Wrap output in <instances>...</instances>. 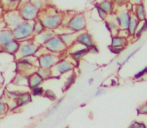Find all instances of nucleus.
Masks as SVG:
<instances>
[{"label":"nucleus","mask_w":147,"mask_h":128,"mask_svg":"<svg viewBox=\"0 0 147 128\" xmlns=\"http://www.w3.org/2000/svg\"><path fill=\"white\" fill-rule=\"evenodd\" d=\"M63 101V98H60L58 101H57L56 103H55L54 105H52V107L50 108V110H48V113H47V115H52L53 113L55 112V111L57 110V109L60 107V105H61V102Z\"/></svg>","instance_id":"72a5a7b5"},{"label":"nucleus","mask_w":147,"mask_h":128,"mask_svg":"<svg viewBox=\"0 0 147 128\" xmlns=\"http://www.w3.org/2000/svg\"><path fill=\"white\" fill-rule=\"evenodd\" d=\"M17 10L23 21H33L39 18V15H40V10L35 7L31 2L19 4Z\"/></svg>","instance_id":"20e7f679"},{"label":"nucleus","mask_w":147,"mask_h":128,"mask_svg":"<svg viewBox=\"0 0 147 128\" xmlns=\"http://www.w3.org/2000/svg\"><path fill=\"white\" fill-rule=\"evenodd\" d=\"M20 47V42L16 39H13V40L9 41L8 43H6L3 46L4 49V53H7L9 55H12V56H15L16 53L18 52Z\"/></svg>","instance_id":"2eb2a0df"},{"label":"nucleus","mask_w":147,"mask_h":128,"mask_svg":"<svg viewBox=\"0 0 147 128\" xmlns=\"http://www.w3.org/2000/svg\"><path fill=\"white\" fill-rule=\"evenodd\" d=\"M43 96H45L47 99L51 101H55L57 99V96L52 90H44V93H43Z\"/></svg>","instance_id":"473e14b6"},{"label":"nucleus","mask_w":147,"mask_h":128,"mask_svg":"<svg viewBox=\"0 0 147 128\" xmlns=\"http://www.w3.org/2000/svg\"><path fill=\"white\" fill-rule=\"evenodd\" d=\"M96 4L103 11L106 12L108 15L109 14H112L115 11V9H116V6H115V4L111 0H101L100 2H98Z\"/></svg>","instance_id":"6ab92c4d"},{"label":"nucleus","mask_w":147,"mask_h":128,"mask_svg":"<svg viewBox=\"0 0 147 128\" xmlns=\"http://www.w3.org/2000/svg\"><path fill=\"white\" fill-rule=\"evenodd\" d=\"M89 52V49L87 47H83L82 46L81 48L77 49V50H74L73 52L70 53V55H71L72 59H74L75 61H79L81 58H83L84 56H85L86 54Z\"/></svg>","instance_id":"5701e85b"},{"label":"nucleus","mask_w":147,"mask_h":128,"mask_svg":"<svg viewBox=\"0 0 147 128\" xmlns=\"http://www.w3.org/2000/svg\"><path fill=\"white\" fill-rule=\"evenodd\" d=\"M105 21V27L107 28L109 32H114L118 30V25L117 22L115 20V17L112 15V14H109L108 17L104 20Z\"/></svg>","instance_id":"4be33fe9"},{"label":"nucleus","mask_w":147,"mask_h":128,"mask_svg":"<svg viewBox=\"0 0 147 128\" xmlns=\"http://www.w3.org/2000/svg\"><path fill=\"white\" fill-rule=\"evenodd\" d=\"M15 105L14 107L18 108V107L24 106V105H27L32 101V95H31L30 92H21L20 95L15 99Z\"/></svg>","instance_id":"dca6fc26"},{"label":"nucleus","mask_w":147,"mask_h":128,"mask_svg":"<svg viewBox=\"0 0 147 128\" xmlns=\"http://www.w3.org/2000/svg\"><path fill=\"white\" fill-rule=\"evenodd\" d=\"M74 65L72 62H70L67 59H59L57 63L51 68V72H52V76L56 77L60 76L62 74H65L67 72L71 71L73 69Z\"/></svg>","instance_id":"9d476101"},{"label":"nucleus","mask_w":147,"mask_h":128,"mask_svg":"<svg viewBox=\"0 0 147 128\" xmlns=\"http://www.w3.org/2000/svg\"><path fill=\"white\" fill-rule=\"evenodd\" d=\"M89 52H92V53H98V48H97L96 45L93 44L92 46L89 47Z\"/></svg>","instance_id":"4c0bfd02"},{"label":"nucleus","mask_w":147,"mask_h":128,"mask_svg":"<svg viewBox=\"0 0 147 128\" xmlns=\"http://www.w3.org/2000/svg\"><path fill=\"white\" fill-rule=\"evenodd\" d=\"M75 82V76L74 75H70L69 77L66 79L65 81V84H64V89H68V88L70 87V86L72 85V84Z\"/></svg>","instance_id":"f704fd0d"},{"label":"nucleus","mask_w":147,"mask_h":128,"mask_svg":"<svg viewBox=\"0 0 147 128\" xmlns=\"http://www.w3.org/2000/svg\"><path fill=\"white\" fill-rule=\"evenodd\" d=\"M30 2L36 8H38L40 11L46 7V2H45V0H30Z\"/></svg>","instance_id":"c756f323"},{"label":"nucleus","mask_w":147,"mask_h":128,"mask_svg":"<svg viewBox=\"0 0 147 128\" xmlns=\"http://www.w3.org/2000/svg\"><path fill=\"white\" fill-rule=\"evenodd\" d=\"M20 93H21V92H19V91H9L7 93V95H8L7 97L9 99H11V100H15V99L20 95Z\"/></svg>","instance_id":"e433bc0d"},{"label":"nucleus","mask_w":147,"mask_h":128,"mask_svg":"<svg viewBox=\"0 0 147 128\" xmlns=\"http://www.w3.org/2000/svg\"><path fill=\"white\" fill-rule=\"evenodd\" d=\"M146 30H147V19L140 21L137 30H136V32L134 35H135L137 38H139V37H141V35L143 34L144 32H146Z\"/></svg>","instance_id":"bb28decb"},{"label":"nucleus","mask_w":147,"mask_h":128,"mask_svg":"<svg viewBox=\"0 0 147 128\" xmlns=\"http://www.w3.org/2000/svg\"><path fill=\"white\" fill-rule=\"evenodd\" d=\"M59 59L60 58H59L58 54L45 51V52L41 53L40 55H38V56L36 57L37 67L51 69V68L57 63V61H58Z\"/></svg>","instance_id":"423d86ee"},{"label":"nucleus","mask_w":147,"mask_h":128,"mask_svg":"<svg viewBox=\"0 0 147 128\" xmlns=\"http://www.w3.org/2000/svg\"><path fill=\"white\" fill-rule=\"evenodd\" d=\"M75 43L76 44L81 45V46H83V47H87V48H89V47L94 44V42H93V37L91 36V34L88 32H79V34L76 35Z\"/></svg>","instance_id":"ddd939ff"},{"label":"nucleus","mask_w":147,"mask_h":128,"mask_svg":"<svg viewBox=\"0 0 147 128\" xmlns=\"http://www.w3.org/2000/svg\"><path fill=\"white\" fill-rule=\"evenodd\" d=\"M94 7H95V10L97 11V15L99 16V18H100L101 20H105L107 17H108V14H107L105 11H103V10L101 9V8L99 7L97 4H95Z\"/></svg>","instance_id":"2f4dec72"},{"label":"nucleus","mask_w":147,"mask_h":128,"mask_svg":"<svg viewBox=\"0 0 147 128\" xmlns=\"http://www.w3.org/2000/svg\"><path fill=\"white\" fill-rule=\"evenodd\" d=\"M55 35V32L53 30H48L45 29L44 31L40 32L39 34H36L33 36V40L36 44H38L39 46H43L49 39H51Z\"/></svg>","instance_id":"f8f14e48"},{"label":"nucleus","mask_w":147,"mask_h":128,"mask_svg":"<svg viewBox=\"0 0 147 128\" xmlns=\"http://www.w3.org/2000/svg\"><path fill=\"white\" fill-rule=\"evenodd\" d=\"M66 28L68 31L74 33H79L85 30L86 28V18L83 13H75L70 16L69 20L66 23Z\"/></svg>","instance_id":"39448f33"},{"label":"nucleus","mask_w":147,"mask_h":128,"mask_svg":"<svg viewBox=\"0 0 147 128\" xmlns=\"http://www.w3.org/2000/svg\"><path fill=\"white\" fill-rule=\"evenodd\" d=\"M44 82V79L37 73L36 71L32 72L28 75V81H27V86L29 89H32L37 86H40L41 84Z\"/></svg>","instance_id":"4468645a"},{"label":"nucleus","mask_w":147,"mask_h":128,"mask_svg":"<svg viewBox=\"0 0 147 128\" xmlns=\"http://www.w3.org/2000/svg\"><path fill=\"white\" fill-rule=\"evenodd\" d=\"M39 18L42 21L45 29L53 31L59 29L63 23V16L59 12H57L56 10H49L46 7L40 11Z\"/></svg>","instance_id":"f257e3e1"},{"label":"nucleus","mask_w":147,"mask_h":128,"mask_svg":"<svg viewBox=\"0 0 147 128\" xmlns=\"http://www.w3.org/2000/svg\"><path fill=\"white\" fill-rule=\"evenodd\" d=\"M3 19H4V23H5L6 28H8V29H12V28L17 26L18 24L22 21L17 9L7 10V11L4 13Z\"/></svg>","instance_id":"1a4fd4ad"},{"label":"nucleus","mask_w":147,"mask_h":128,"mask_svg":"<svg viewBox=\"0 0 147 128\" xmlns=\"http://www.w3.org/2000/svg\"><path fill=\"white\" fill-rule=\"evenodd\" d=\"M8 1L13 4H16V5H19V3H20V0H8Z\"/></svg>","instance_id":"a19ab883"},{"label":"nucleus","mask_w":147,"mask_h":128,"mask_svg":"<svg viewBox=\"0 0 147 128\" xmlns=\"http://www.w3.org/2000/svg\"><path fill=\"white\" fill-rule=\"evenodd\" d=\"M139 23H140L139 20H138L133 14H131V17H130V20H129V24H128V27H127V32L130 36H133V35L135 34Z\"/></svg>","instance_id":"412c9836"},{"label":"nucleus","mask_w":147,"mask_h":128,"mask_svg":"<svg viewBox=\"0 0 147 128\" xmlns=\"http://www.w3.org/2000/svg\"><path fill=\"white\" fill-rule=\"evenodd\" d=\"M132 11H133V15L137 18L139 21H142V20L147 19V14H146V10H145V6H144V3H139L136 4V5L132 6Z\"/></svg>","instance_id":"f3484780"},{"label":"nucleus","mask_w":147,"mask_h":128,"mask_svg":"<svg viewBox=\"0 0 147 128\" xmlns=\"http://www.w3.org/2000/svg\"><path fill=\"white\" fill-rule=\"evenodd\" d=\"M36 72L44 80H46V79H48V78L52 77V72H51V69H46V68H40V67H38L36 69Z\"/></svg>","instance_id":"cd10ccee"},{"label":"nucleus","mask_w":147,"mask_h":128,"mask_svg":"<svg viewBox=\"0 0 147 128\" xmlns=\"http://www.w3.org/2000/svg\"><path fill=\"white\" fill-rule=\"evenodd\" d=\"M38 49H39V45L36 44L33 39L22 41V42H20L19 50H18V52L15 55L16 59L35 57Z\"/></svg>","instance_id":"7ed1b4c3"},{"label":"nucleus","mask_w":147,"mask_h":128,"mask_svg":"<svg viewBox=\"0 0 147 128\" xmlns=\"http://www.w3.org/2000/svg\"><path fill=\"white\" fill-rule=\"evenodd\" d=\"M60 39L62 40V42L66 45V47L71 46L72 44L75 43V38H76V33L67 31V32H62L58 34Z\"/></svg>","instance_id":"a211bd4d"},{"label":"nucleus","mask_w":147,"mask_h":128,"mask_svg":"<svg viewBox=\"0 0 147 128\" xmlns=\"http://www.w3.org/2000/svg\"><path fill=\"white\" fill-rule=\"evenodd\" d=\"M111 1L118 7H124L128 4V0H111Z\"/></svg>","instance_id":"c9c22d12"},{"label":"nucleus","mask_w":147,"mask_h":128,"mask_svg":"<svg viewBox=\"0 0 147 128\" xmlns=\"http://www.w3.org/2000/svg\"><path fill=\"white\" fill-rule=\"evenodd\" d=\"M32 27H33V34L34 35L39 34L40 32H42L45 30V27H44V25H43L42 21L40 20V18H37V19L33 20Z\"/></svg>","instance_id":"a878e982"},{"label":"nucleus","mask_w":147,"mask_h":128,"mask_svg":"<svg viewBox=\"0 0 147 128\" xmlns=\"http://www.w3.org/2000/svg\"><path fill=\"white\" fill-rule=\"evenodd\" d=\"M92 82H93V78H90V79H89V81H88V83L89 84H92Z\"/></svg>","instance_id":"c03bdc74"},{"label":"nucleus","mask_w":147,"mask_h":128,"mask_svg":"<svg viewBox=\"0 0 147 128\" xmlns=\"http://www.w3.org/2000/svg\"><path fill=\"white\" fill-rule=\"evenodd\" d=\"M37 62H33V57L29 58H20L16 61V71L17 73H23L29 75L30 73L36 71Z\"/></svg>","instance_id":"6e6552de"},{"label":"nucleus","mask_w":147,"mask_h":128,"mask_svg":"<svg viewBox=\"0 0 147 128\" xmlns=\"http://www.w3.org/2000/svg\"><path fill=\"white\" fill-rule=\"evenodd\" d=\"M11 31L14 36V39L18 40L19 42L32 39L33 36H34V34H33L32 21H23L22 20L17 26L12 28Z\"/></svg>","instance_id":"f03ea898"},{"label":"nucleus","mask_w":147,"mask_h":128,"mask_svg":"<svg viewBox=\"0 0 147 128\" xmlns=\"http://www.w3.org/2000/svg\"><path fill=\"white\" fill-rule=\"evenodd\" d=\"M138 50H139V49H138V48H136V49H135V50H134V51H133V52H132V53H131V54H129V55H128V56H127V58H126V59H125V60H124V63H125V62H127V61H128V60H129V59H130V58H131V57H132V56H133V55H134V54H135V53H136V52H137V51H138Z\"/></svg>","instance_id":"ea45409f"},{"label":"nucleus","mask_w":147,"mask_h":128,"mask_svg":"<svg viewBox=\"0 0 147 128\" xmlns=\"http://www.w3.org/2000/svg\"><path fill=\"white\" fill-rule=\"evenodd\" d=\"M13 39H14V36H13V34H12L11 29L4 28V29L0 30V45H1V46H4L6 43L13 40Z\"/></svg>","instance_id":"aec40b11"},{"label":"nucleus","mask_w":147,"mask_h":128,"mask_svg":"<svg viewBox=\"0 0 147 128\" xmlns=\"http://www.w3.org/2000/svg\"><path fill=\"white\" fill-rule=\"evenodd\" d=\"M27 2H30V0H20V3H19V4L27 3Z\"/></svg>","instance_id":"79ce46f5"},{"label":"nucleus","mask_w":147,"mask_h":128,"mask_svg":"<svg viewBox=\"0 0 147 128\" xmlns=\"http://www.w3.org/2000/svg\"><path fill=\"white\" fill-rule=\"evenodd\" d=\"M8 110V106L6 104V102L3 100V97H0V117L3 116L4 114H6Z\"/></svg>","instance_id":"7c9ffc66"},{"label":"nucleus","mask_w":147,"mask_h":128,"mask_svg":"<svg viewBox=\"0 0 147 128\" xmlns=\"http://www.w3.org/2000/svg\"><path fill=\"white\" fill-rule=\"evenodd\" d=\"M43 48H44L47 52L60 54V53H62L63 51H65L67 47L62 42V40L60 39L58 34H55L52 38L49 39V40L43 45Z\"/></svg>","instance_id":"0eeeda50"},{"label":"nucleus","mask_w":147,"mask_h":128,"mask_svg":"<svg viewBox=\"0 0 147 128\" xmlns=\"http://www.w3.org/2000/svg\"><path fill=\"white\" fill-rule=\"evenodd\" d=\"M125 44H126V38L125 37H122L121 35L112 36L110 47H124L125 46Z\"/></svg>","instance_id":"393cba45"},{"label":"nucleus","mask_w":147,"mask_h":128,"mask_svg":"<svg viewBox=\"0 0 147 128\" xmlns=\"http://www.w3.org/2000/svg\"><path fill=\"white\" fill-rule=\"evenodd\" d=\"M143 0H128V3L132 4V5H136V4H139L142 3Z\"/></svg>","instance_id":"58836bf2"},{"label":"nucleus","mask_w":147,"mask_h":128,"mask_svg":"<svg viewBox=\"0 0 147 128\" xmlns=\"http://www.w3.org/2000/svg\"><path fill=\"white\" fill-rule=\"evenodd\" d=\"M114 17L117 22L118 28H120V29H127L130 17H131V13H130L128 10L125 9V10H121V11L116 12Z\"/></svg>","instance_id":"9b49d317"},{"label":"nucleus","mask_w":147,"mask_h":128,"mask_svg":"<svg viewBox=\"0 0 147 128\" xmlns=\"http://www.w3.org/2000/svg\"><path fill=\"white\" fill-rule=\"evenodd\" d=\"M4 52V49H3V46L0 45V53H3Z\"/></svg>","instance_id":"37998d69"},{"label":"nucleus","mask_w":147,"mask_h":128,"mask_svg":"<svg viewBox=\"0 0 147 128\" xmlns=\"http://www.w3.org/2000/svg\"><path fill=\"white\" fill-rule=\"evenodd\" d=\"M31 90V95L35 96V97H38V96H43V93H44V88L42 86H37V87L32 88Z\"/></svg>","instance_id":"c85d7f7f"},{"label":"nucleus","mask_w":147,"mask_h":128,"mask_svg":"<svg viewBox=\"0 0 147 128\" xmlns=\"http://www.w3.org/2000/svg\"><path fill=\"white\" fill-rule=\"evenodd\" d=\"M27 81H28V75L27 74H23V73H17L16 76L13 78V81L12 83L15 84L17 86H27Z\"/></svg>","instance_id":"b1692460"}]
</instances>
